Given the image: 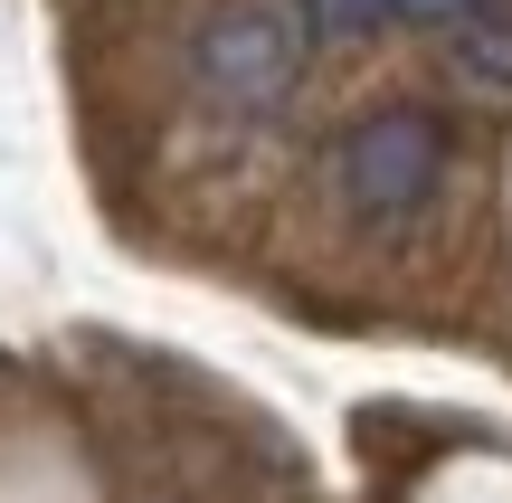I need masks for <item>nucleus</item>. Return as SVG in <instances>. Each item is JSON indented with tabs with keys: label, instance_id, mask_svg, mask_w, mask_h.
<instances>
[{
	"label": "nucleus",
	"instance_id": "f257e3e1",
	"mask_svg": "<svg viewBox=\"0 0 512 503\" xmlns=\"http://www.w3.org/2000/svg\"><path fill=\"white\" fill-rule=\"evenodd\" d=\"M446 114L427 105H380L332 143V200L351 219H418L446 181Z\"/></svg>",
	"mask_w": 512,
	"mask_h": 503
},
{
	"label": "nucleus",
	"instance_id": "f03ea898",
	"mask_svg": "<svg viewBox=\"0 0 512 503\" xmlns=\"http://www.w3.org/2000/svg\"><path fill=\"white\" fill-rule=\"evenodd\" d=\"M304 10L294 0H228L219 19L200 29V95L228 114H266L294 95V76H304Z\"/></svg>",
	"mask_w": 512,
	"mask_h": 503
},
{
	"label": "nucleus",
	"instance_id": "7ed1b4c3",
	"mask_svg": "<svg viewBox=\"0 0 512 503\" xmlns=\"http://www.w3.org/2000/svg\"><path fill=\"white\" fill-rule=\"evenodd\" d=\"M446 57H456V76H465V86L512 95V10H503V0H484L465 29H446Z\"/></svg>",
	"mask_w": 512,
	"mask_h": 503
},
{
	"label": "nucleus",
	"instance_id": "20e7f679",
	"mask_svg": "<svg viewBox=\"0 0 512 503\" xmlns=\"http://www.w3.org/2000/svg\"><path fill=\"white\" fill-rule=\"evenodd\" d=\"M294 10H304L313 38H370V29H399V19H389V0H294Z\"/></svg>",
	"mask_w": 512,
	"mask_h": 503
},
{
	"label": "nucleus",
	"instance_id": "39448f33",
	"mask_svg": "<svg viewBox=\"0 0 512 503\" xmlns=\"http://www.w3.org/2000/svg\"><path fill=\"white\" fill-rule=\"evenodd\" d=\"M484 10V0H389V19H399V29H465V19H475Z\"/></svg>",
	"mask_w": 512,
	"mask_h": 503
}]
</instances>
